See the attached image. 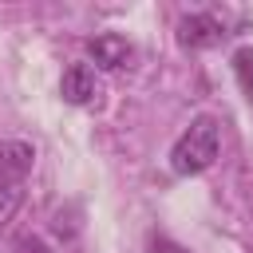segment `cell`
<instances>
[{
	"mask_svg": "<svg viewBox=\"0 0 253 253\" xmlns=\"http://www.w3.org/2000/svg\"><path fill=\"white\" fill-rule=\"evenodd\" d=\"M20 202H24V182H12V186H0V233L8 229V221L16 217V210H20Z\"/></svg>",
	"mask_w": 253,
	"mask_h": 253,
	"instance_id": "8992f818",
	"label": "cell"
},
{
	"mask_svg": "<svg viewBox=\"0 0 253 253\" xmlns=\"http://www.w3.org/2000/svg\"><path fill=\"white\" fill-rule=\"evenodd\" d=\"M217 150H221V126L213 115H198L170 146V170L174 174H202L217 162Z\"/></svg>",
	"mask_w": 253,
	"mask_h": 253,
	"instance_id": "6da1fadb",
	"label": "cell"
},
{
	"mask_svg": "<svg viewBox=\"0 0 253 253\" xmlns=\"http://www.w3.org/2000/svg\"><path fill=\"white\" fill-rule=\"evenodd\" d=\"M36 162V146L24 142V138H4L0 142V186H12V182H24V174L32 170Z\"/></svg>",
	"mask_w": 253,
	"mask_h": 253,
	"instance_id": "277c9868",
	"label": "cell"
},
{
	"mask_svg": "<svg viewBox=\"0 0 253 253\" xmlns=\"http://www.w3.org/2000/svg\"><path fill=\"white\" fill-rule=\"evenodd\" d=\"M16 253H51V249L43 245V237L28 233V237H20V241H16Z\"/></svg>",
	"mask_w": 253,
	"mask_h": 253,
	"instance_id": "ba28073f",
	"label": "cell"
},
{
	"mask_svg": "<svg viewBox=\"0 0 253 253\" xmlns=\"http://www.w3.org/2000/svg\"><path fill=\"white\" fill-rule=\"evenodd\" d=\"M229 32H225V20L221 16H213V12H190V16H182V24H178V43L182 47H213V43H221Z\"/></svg>",
	"mask_w": 253,
	"mask_h": 253,
	"instance_id": "7a4b0ae2",
	"label": "cell"
},
{
	"mask_svg": "<svg viewBox=\"0 0 253 253\" xmlns=\"http://www.w3.org/2000/svg\"><path fill=\"white\" fill-rule=\"evenodd\" d=\"M233 75H237V83H241L245 99L253 103V47H241V51H233Z\"/></svg>",
	"mask_w": 253,
	"mask_h": 253,
	"instance_id": "52a82bcc",
	"label": "cell"
},
{
	"mask_svg": "<svg viewBox=\"0 0 253 253\" xmlns=\"http://www.w3.org/2000/svg\"><path fill=\"white\" fill-rule=\"evenodd\" d=\"M59 95L75 107H87L99 99V79H95V67L91 63H71L59 79Z\"/></svg>",
	"mask_w": 253,
	"mask_h": 253,
	"instance_id": "3957f363",
	"label": "cell"
},
{
	"mask_svg": "<svg viewBox=\"0 0 253 253\" xmlns=\"http://www.w3.org/2000/svg\"><path fill=\"white\" fill-rule=\"evenodd\" d=\"M87 51H91V59L99 63V67H126V59H130V43H126V36H119V32H99L91 43H87Z\"/></svg>",
	"mask_w": 253,
	"mask_h": 253,
	"instance_id": "5b68a950",
	"label": "cell"
}]
</instances>
